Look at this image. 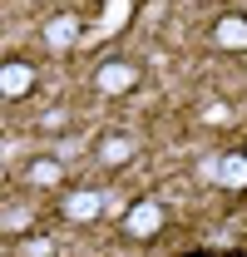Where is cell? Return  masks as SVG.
Wrapping results in <instances>:
<instances>
[{
  "label": "cell",
  "mask_w": 247,
  "mask_h": 257,
  "mask_svg": "<svg viewBox=\"0 0 247 257\" xmlns=\"http://www.w3.org/2000/svg\"><path fill=\"white\" fill-rule=\"evenodd\" d=\"M158 227H163V203H158V198H139V203L124 213V232H129L134 242H149Z\"/></svg>",
  "instance_id": "6da1fadb"
},
{
  "label": "cell",
  "mask_w": 247,
  "mask_h": 257,
  "mask_svg": "<svg viewBox=\"0 0 247 257\" xmlns=\"http://www.w3.org/2000/svg\"><path fill=\"white\" fill-rule=\"evenodd\" d=\"M94 84H99V94H129L139 84V64L134 60H104L94 69Z\"/></svg>",
  "instance_id": "7a4b0ae2"
},
{
  "label": "cell",
  "mask_w": 247,
  "mask_h": 257,
  "mask_svg": "<svg viewBox=\"0 0 247 257\" xmlns=\"http://www.w3.org/2000/svg\"><path fill=\"white\" fill-rule=\"evenodd\" d=\"M30 89H35L30 60H0V99H25Z\"/></svg>",
  "instance_id": "3957f363"
},
{
  "label": "cell",
  "mask_w": 247,
  "mask_h": 257,
  "mask_svg": "<svg viewBox=\"0 0 247 257\" xmlns=\"http://www.w3.org/2000/svg\"><path fill=\"white\" fill-rule=\"evenodd\" d=\"M99 213H104V193L99 188H74L64 198V218H74V223H89Z\"/></svg>",
  "instance_id": "277c9868"
},
{
  "label": "cell",
  "mask_w": 247,
  "mask_h": 257,
  "mask_svg": "<svg viewBox=\"0 0 247 257\" xmlns=\"http://www.w3.org/2000/svg\"><path fill=\"white\" fill-rule=\"evenodd\" d=\"M74 40H79V15H74V10H64V15H55V20L45 25V45H50L55 55H64Z\"/></svg>",
  "instance_id": "5b68a950"
},
{
  "label": "cell",
  "mask_w": 247,
  "mask_h": 257,
  "mask_svg": "<svg viewBox=\"0 0 247 257\" xmlns=\"http://www.w3.org/2000/svg\"><path fill=\"white\" fill-rule=\"evenodd\" d=\"M213 45L217 50H232V55L247 50V15H222L213 25Z\"/></svg>",
  "instance_id": "8992f818"
},
{
  "label": "cell",
  "mask_w": 247,
  "mask_h": 257,
  "mask_svg": "<svg viewBox=\"0 0 247 257\" xmlns=\"http://www.w3.org/2000/svg\"><path fill=\"white\" fill-rule=\"evenodd\" d=\"M213 183L217 188H247V154H217Z\"/></svg>",
  "instance_id": "52a82bcc"
},
{
  "label": "cell",
  "mask_w": 247,
  "mask_h": 257,
  "mask_svg": "<svg viewBox=\"0 0 247 257\" xmlns=\"http://www.w3.org/2000/svg\"><path fill=\"white\" fill-rule=\"evenodd\" d=\"M99 159L109 163V168L129 163L134 159V139H129V134H104V139H99Z\"/></svg>",
  "instance_id": "ba28073f"
},
{
  "label": "cell",
  "mask_w": 247,
  "mask_h": 257,
  "mask_svg": "<svg viewBox=\"0 0 247 257\" xmlns=\"http://www.w3.org/2000/svg\"><path fill=\"white\" fill-rule=\"evenodd\" d=\"M60 178H64L60 159H35V163H30V183H40V188H55Z\"/></svg>",
  "instance_id": "9c48e42d"
},
{
  "label": "cell",
  "mask_w": 247,
  "mask_h": 257,
  "mask_svg": "<svg viewBox=\"0 0 247 257\" xmlns=\"http://www.w3.org/2000/svg\"><path fill=\"white\" fill-rule=\"evenodd\" d=\"M25 252H30V257H50V237H30Z\"/></svg>",
  "instance_id": "30bf717a"
},
{
  "label": "cell",
  "mask_w": 247,
  "mask_h": 257,
  "mask_svg": "<svg viewBox=\"0 0 247 257\" xmlns=\"http://www.w3.org/2000/svg\"><path fill=\"white\" fill-rule=\"evenodd\" d=\"M5 223H10V227H20V223H30V213H25V208H10V213H5Z\"/></svg>",
  "instance_id": "8fae6325"
}]
</instances>
